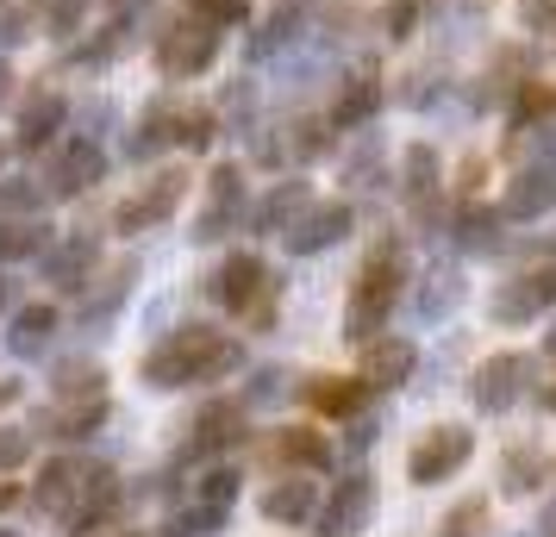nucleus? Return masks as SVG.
Returning <instances> with one entry per match:
<instances>
[{
	"mask_svg": "<svg viewBox=\"0 0 556 537\" xmlns=\"http://www.w3.org/2000/svg\"><path fill=\"white\" fill-rule=\"evenodd\" d=\"M31 507L45 519H63L76 537H94V525L119 507V475L88 457H51L38 487H31Z\"/></svg>",
	"mask_w": 556,
	"mask_h": 537,
	"instance_id": "obj_1",
	"label": "nucleus"
},
{
	"mask_svg": "<svg viewBox=\"0 0 556 537\" xmlns=\"http://www.w3.org/2000/svg\"><path fill=\"white\" fill-rule=\"evenodd\" d=\"M238 362H244V350H238L226 332H213V325H181V332H169L151 357H144V387H151V394H176V387H194V382H219Z\"/></svg>",
	"mask_w": 556,
	"mask_h": 537,
	"instance_id": "obj_2",
	"label": "nucleus"
},
{
	"mask_svg": "<svg viewBox=\"0 0 556 537\" xmlns=\"http://www.w3.org/2000/svg\"><path fill=\"white\" fill-rule=\"evenodd\" d=\"M401 294H406V251H401V238H381L376 251H369V263L356 269V294H351V307H344V337L351 344L381 337V325L401 307Z\"/></svg>",
	"mask_w": 556,
	"mask_h": 537,
	"instance_id": "obj_3",
	"label": "nucleus"
},
{
	"mask_svg": "<svg viewBox=\"0 0 556 537\" xmlns=\"http://www.w3.org/2000/svg\"><path fill=\"white\" fill-rule=\"evenodd\" d=\"M469 457H476V432H469V425H438V432H426L419 444H413L406 475H413L419 487H438V482H451Z\"/></svg>",
	"mask_w": 556,
	"mask_h": 537,
	"instance_id": "obj_4",
	"label": "nucleus"
},
{
	"mask_svg": "<svg viewBox=\"0 0 556 537\" xmlns=\"http://www.w3.org/2000/svg\"><path fill=\"white\" fill-rule=\"evenodd\" d=\"M219 56V26H206L201 13L194 20H176V26H163L156 38V63H163V76H201L206 63Z\"/></svg>",
	"mask_w": 556,
	"mask_h": 537,
	"instance_id": "obj_5",
	"label": "nucleus"
},
{
	"mask_svg": "<svg viewBox=\"0 0 556 537\" xmlns=\"http://www.w3.org/2000/svg\"><path fill=\"white\" fill-rule=\"evenodd\" d=\"M238 226H244V169L238 163H219L206 176V206H201V219H194V238L201 244H219Z\"/></svg>",
	"mask_w": 556,
	"mask_h": 537,
	"instance_id": "obj_6",
	"label": "nucleus"
},
{
	"mask_svg": "<svg viewBox=\"0 0 556 537\" xmlns=\"http://www.w3.org/2000/svg\"><path fill=\"white\" fill-rule=\"evenodd\" d=\"M213 294L226 301L231 312H244V319H269V269H263V256L256 251H238L226 256V269L213 276Z\"/></svg>",
	"mask_w": 556,
	"mask_h": 537,
	"instance_id": "obj_7",
	"label": "nucleus"
},
{
	"mask_svg": "<svg viewBox=\"0 0 556 537\" xmlns=\"http://www.w3.org/2000/svg\"><path fill=\"white\" fill-rule=\"evenodd\" d=\"M101 176H106V151L81 131V138H70V144L51 156V169H45V194H51V201H76V194H88Z\"/></svg>",
	"mask_w": 556,
	"mask_h": 537,
	"instance_id": "obj_8",
	"label": "nucleus"
},
{
	"mask_svg": "<svg viewBox=\"0 0 556 537\" xmlns=\"http://www.w3.org/2000/svg\"><path fill=\"white\" fill-rule=\"evenodd\" d=\"M526 382H531V357L526 350H501V357H488L476 369V382H469V400L481 412H506L526 400Z\"/></svg>",
	"mask_w": 556,
	"mask_h": 537,
	"instance_id": "obj_9",
	"label": "nucleus"
},
{
	"mask_svg": "<svg viewBox=\"0 0 556 537\" xmlns=\"http://www.w3.org/2000/svg\"><path fill=\"white\" fill-rule=\"evenodd\" d=\"M369 519H376V475H363V469H356V475H344V482H338V494L313 512L319 537H356Z\"/></svg>",
	"mask_w": 556,
	"mask_h": 537,
	"instance_id": "obj_10",
	"label": "nucleus"
},
{
	"mask_svg": "<svg viewBox=\"0 0 556 537\" xmlns=\"http://www.w3.org/2000/svg\"><path fill=\"white\" fill-rule=\"evenodd\" d=\"M181 194H188V176H181V169H163V176H156L144 194H138V201H126L119 213H113V231H119V238L156 231V226H163V219L181 206Z\"/></svg>",
	"mask_w": 556,
	"mask_h": 537,
	"instance_id": "obj_11",
	"label": "nucleus"
},
{
	"mask_svg": "<svg viewBox=\"0 0 556 537\" xmlns=\"http://www.w3.org/2000/svg\"><path fill=\"white\" fill-rule=\"evenodd\" d=\"M556 307V263H544V269H531V276H519V282H506L494 301H488V312L501 319V325H526V319H538V312Z\"/></svg>",
	"mask_w": 556,
	"mask_h": 537,
	"instance_id": "obj_12",
	"label": "nucleus"
},
{
	"mask_svg": "<svg viewBox=\"0 0 556 537\" xmlns=\"http://www.w3.org/2000/svg\"><path fill=\"white\" fill-rule=\"evenodd\" d=\"M313 20H319V7H313V0H276V7H269V20L251 31V63H269V56H281L288 44H301Z\"/></svg>",
	"mask_w": 556,
	"mask_h": 537,
	"instance_id": "obj_13",
	"label": "nucleus"
},
{
	"mask_svg": "<svg viewBox=\"0 0 556 537\" xmlns=\"http://www.w3.org/2000/svg\"><path fill=\"white\" fill-rule=\"evenodd\" d=\"M351 226H356V213L344 201H319V206H306L301 219L288 226V251L294 256H319V251H331Z\"/></svg>",
	"mask_w": 556,
	"mask_h": 537,
	"instance_id": "obj_14",
	"label": "nucleus"
},
{
	"mask_svg": "<svg viewBox=\"0 0 556 537\" xmlns=\"http://www.w3.org/2000/svg\"><path fill=\"white\" fill-rule=\"evenodd\" d=\"M244 432H251V412H244V400H213V407L194 419L188 457H219V450H231V444H244Z\"/></svg>",
	"mask_w": 556,
	"mask_h": 537,
	"instance_id": "obj_15",
	"label": "nucleus"
},
{
	"mask_svg": "<svg viewBox=\"0 0 556 537\" xmlns=\"http://www.w3.org/2000/svg\"><path fill=\"white\" fill-rule=\"evenodd\" d=\"M94 263H101V238H94V231H70V238L45 256V276H51V287H63V294H81V287L94 282Z\"/></svg>",
	"mask_w": 556,
	"mask_h": 537,
	"instance_id": "obj_16",
	"label": "nucleus"
},
{
	"mask_svg": "<svg viewBox=\"0 0 556 537\" xmlns=\"http://www.w3.org/2000/svg\"><path fill=\"white\" fill-rule=\"evenodd\" d=\"M356 350H363L356 369H363L369 387H406L413 369H419V350H413L406 337H369V344H356Z\"/></svg>",
	"mask_w": 556,
	"mask_h": 537,
	"instance_id": "obj_17",
	"label": "nucleus"
},
{
	"mask_svg": "<svg viewBox=\"0 0 556 537\" xmlns=\"http://www.w3.org/2000/svg\"><path fill=\"white\" fill-rule=\"evenodd\" d=\"M556 206V169L551 163H531L519 176L506 181V201H501V219H544Z\"/></svg>",
	"mask_w": 556,
	"mask_h": 537,
	"instance_id": "obj_18",
	"label": "nucleus"
},
{
	"mask_svg": "<svg viewBox=\"0 0 556 537\" xmlns=\"http://www.w3.org/2000/svg\"><path fill=\"white\" fill-rule=\"evenodd\" d=\"M106 394H88V400H56L45 419H38V432L56 437V444H81V437H94L106 425Z\"/></svg>",
	"mask_w": 556,
	"mask_h": 537,
	"instance_id": "obj_19",
	"label": "nucleus"
},
{
	"mask_svg": "<svg viewBox=\"0 0 556 537\" xmlns=\"http://www.w3.org/2000/svg\"><path fill=\"white\" fill-rule=\"evenodd\" d=\"M263 457L276 462V469H288V475H319L331 462V444L319 432H276L263 444Z\"/></svg>",
	"mask_w": 556,
	"mask_h": 537,
	"instance_id": "obj_20",
	"label": "nucleus"
},
{
	"mask_svg": "<svg viewBox=\"0 0 556 537\" xmlns=\"http://www.w3.org/2000/svg\"><path fill=\"white\" fill-rule=\"evenodd\" d=\"M131 276H138V256H119V263L106 269V282H101V287H88V294H81L76 319H81V325H88V332H94V325H106L113 312L126 307V294H131Z\"/></svg>",
	"mask_w": 556,
	"mask_h": 537,
	"instance_id": "obj_21",
	"label": "nucleus"
},
{
	"mask_svg": "<svg viewBox=\"0 0 556 537\" xmlns=\"http://www.w3.org/2000/svg\"><path fill=\"white\" fill-rule=\"evenodd\" d=\"M456 307H463V269L438 263L426 282L413 287V319H426V325H444Z\"/></svg>",
	"mask_w": 556,
	"mask_h": 537,
	"instance_id": "obj_22",
	"label": "nucleus"
},
{
	"mask_svg": "<svg viewBox=\"0 0 556 537\" xmlns=\"http://www.w3.org/2000/svg\"><path fill=\"white\" fill-rule=\"evenodd\" d=\"M501 226H506V219L494 213V206H456L451 226H444V231H451L456 251H469V256H494V251H501Z\"/></svg>",
	"mask_w": 556,
	"mask_h": 537,
	"instance_id": "obj_23",
	"label": "nucleus"
},
{
	"mask_svg": "<svg viewBox=\"0 0 556 537\" xmlns=\"http://www.w3.org/2000/svg\"><path fill=\"white\" fill-rule=\"evenodd\" d=\"M63 119H70L63 94H56V88H45V94H31V101L20 106V131H13V144H20V151H45Z\"/></svg>",
	"mask_w": 556,
	"mask_h": 537,
	"instance_id": "obj_24",
	"label": "nucleus"
},
{
	"mask_svg": "<svg viewBox=\"0 0 556 537\" xmlns=\"http://www.w3.org/2000/svg\"><path fill=\"white\" fill-rule=\"evenodd\" d=\"M301 213H306V181H276V188H269L251 213H244V226L263 238V231H288Z\"/></svg>",
	"mask_w": 556,
	"mask_h": 537,
	"instance_id": "obj_25",
	"label": "nucleus"
},
{
	"mask_svg": "<svg viewBox=\"0 0 556 537\" xmlns=\"http://www.w3.org/2000/svg\"><path fill=\"white\" fill-rule=\"evenodd\" d=\"M256 512L276 519V525H306V519L319 512V487L306 482V475H288V482H276L263 500H256Z\"/></svg>",
	"mask_w": 556,
	"mask_h": 537,
	"instance_id": "obj_26",
	"label": "nucleus"
},
{
	"mask_svg": "<svg viewBox=\"0 0 556 537\" xmlns=\"http://www.w3.org/2000/svg\"><path fill=\"white\" fill-rule=\"evenodd\" d=\"M363 400H369V382H356V375H313L306 382V407L326 419H356Z\"/></svg>",
	"mask_w": 556,
	"mask_h": 537,
	"instance_id": "obj_27",
	"label": "nucleus"
},
{
	"mask_svg": "<svg viewBox=\"0 0 556 537\" xmlns=\"http://www.w3.org/2000/svg\"><path fill=\"white\" fill-rule=\"evenodd\" d=\"M438 176H444L438 151H431V144H406V156H401V194L419 206V213H431V201H438Z\"/></svg>",
	"mask_w": 556,
	"mask_h": 537,
	"instance_id": "obj_28",
	"label": "nucleus"
},
{
	"mask_svg": "<svg viewBox=\"0 0 556 537\" xmlns=\"http://www.w3.org/2000/svg\"><path fill=\"white\" fill-rule=\"evenodd\" d=\"M51 332H56V307H20L13 319H7V350L13 357H45L51 350Z\"/></svg>",
	"mask_w": 556,
	"mask_h": 537,
	"instance_id": "obj_29",
	"label": "nucleus"
},
{
	"mask_svg": "<svg viewBox=\"0 0 556 537\" xmlns=\"http://www.w3.org/2000/svg\"><path fill=\"white\" fill-rule=\"evenodd\" d=\"M544 482H551V457H544V450L519 444V450L501 457V494L506 500H519V494H531V487H544Z\"/></svg>",
	"mask_w": 556,
	"mask_h": 537,
	"instance_id": "obj_30",
	"label": "nucleus"
},
{
	"mask_svg": "<svg viewBox=\"0 0 556 537\" xmlns=\"http://www.w3.org/2000/svg\"><path fill=\"white\" fill-rule=\"evenodd\" d=\"M381 106V81L363 69V76H351L344 88H338V106H331V126H369Z\"/></svg>",
	"mask_w": 556,
	"mask_h": 537,
	"instance_id": "obj_31",
	"label": "nucleus"
},
{
	"mask_svg": "<svg viewBox=\"0 0 556 537\" xmlns=\"http://www.w3.org/2000/svg\"><path fill=\"white\" fill-rule=\"evenodd\" d=\"M45 238H51V231H45L38 213H31V219H0V269H13L20 256H38Z\"/></svg>",
	"mask_w": 556,
	"mask_h": 537,
	"instance_id": "obj_32",
	"label": "nucleus"
},
{
	"mask_svg": "<svg viewBox=\"0 0 556 537\" xmlns=\"http://www.w3.org/2000/svg\"><path fill=\"white\" fill-rule=\"evenodd\" d=\"M226 512L231 507H206V500H194V507L169 512L156 537H213V532H226Z\"/></svg>",
	"mask_w": 556,
	"mask_h": 537,
	"instance_id": "obj_33",
	"label": "nucleus"
},
{
	"mask_svg": "<svg viewBox=\"0 0 556 537\" xmlns=\"http://www.w3.org/2000/svg\"><path fill=\"white\" fill-rule=\"evenodd\" d=\"M181 138V113L176 106H151L144 119H138V138H131V156H156L163 144H176Z\"/></svg>",
	"mask_w": 556,
	"mask_h": 537,
	"instance_id": "obj_34",
	"label": "nucleus"
},
{
	"mask_svg": "<svg viewBox=\"0 0 556 537\" xmlns=\"http://www.w3.org/2000/svg\"><path fill=\"white\" fill-rule=\"evenodd\" d=\"M101 382H106V369H94V362H56V375H51L56 400H88V394H101Z\"/></svg>",
	"mask_w": 556,
	"mask_h": 537,
	"instance_id": "obj_35",
	"label": "nucleus"
},
{
	"mask_svg": "<svg viewBox=\"0 0 556 537\" xmlns=\"http://www.w3.org/2000/svg\"><path fill=\"white\" fill-rule=\"evenodd\" d=\"M38 201H45V188H31L26 176H7V181H0V219H31V213H38Z\"/></svg>",
	"mask_w": 556,
	"mask_h": 537,
	"instance_id": "obj_36",
	"label": "nucleus"
},
{
	"mask_svg": "<svg viewBox=\"0 0 556 537\" xmlns=\"http://www.w3.org/2000/svg\"><path fill=\"white\" fill-rule=\"evenodd\" d=\"M481 532H488V500H456L438 525V537H481Z\"/></svg>",
	"mask_w": 556,
	"mask_h": 537,
	"instance_id": "obj_37",
	"label": "nucleus"
},
{
	"mask_svg": "<svg viewBox=\"0 0 556 537\" xmlns=\"http://www.w3.org/2000/svg\"><path fill=\"white\" fill-rule=\"evenodd\" d=\"M238 482H244V475H238L231 462H213V469L201 475V494H194V500H206V507H231V500H238Z\"/></svg>",
	"mask_w": 556,
	"mask_h": 537,
	"instance_id": "obj_38",
	"label": "nucleus"
},
{
	"mask_svg": "<svg viewBox=\"0 0 556 537\" xmlns=\"http://www.w3.org/2000/svg\"><path fill=\"white\" fill-rule=\"evenodd\" d=\"M551 113H556V88H526V94H519V106H513V138H519V131H531L538 119H551Z\"/></svg>",
	"mask_w": 556,
	"mask_h": 537,
	"instance_id": "obj_39",
	"label": "nucleus"
},
{
	"mask_svg": "<svg viewBox=\"0 0 556 537\" xmlns=\"http://www.w3.org/2000/svg\"><path fill=\"white\" fill-rule=\"evenodd\" d=\"M288 151L294 156H326L331 151V119H294V138H288Z\"/></svg>",
	"mask_w": 556,
	"mask_h": 537,
	"instance_id": "obj_40",
	"label": "nucleus"
},
{
	"mask_svg": "<svg viewBox=\"0 0 556 537\" xmlns=\"http://www.w3.org/2000/svg\"><path fill=\"white\" fill-rule=\"evenodd\" d=\"M26 457H31V432L26 425H0V475L26 469Z\"/></svg>",
	"mask_w": 556,
	"mask_h": 537,
	"instance_id": "obj_41",
	"label": "nucleus"
},
{
	"mask_svg": "<svg viewBox=\"0 0 556 537\" xmlns=\"http://www.w3.org/2000/svg\"><path fill=\"white\" fill-rule=\"evenodd\" d=\"M288 394H294V375H288V369H263V375L251 382V407H276V400H288Z\"/></svg>",
	"mask_w": 556,
	"mask_h": 537,
	"instance_id": "obj_42",
	"label": "nucleus"
},
{
	"mask_svg": "<svg viewBox=\"0 0 556 537\" xmlns=\"http://www.w3.org/2000/svg\"><path fill=\"white\" fill-rule=\"evenodd\" d=\"M119 44H126V20H113V26H101V38L76 44V63H101V56H119Z\"/></svg>",
	"mask_w": 556,
	"mask_h": 537,
	"instance_id": "obj_43",
	"label": "nucleus"
},
{
	"mask_svg": "<svg viewBox=\"0 0 556 537\" xmlns=\"http://www.w3.org/2000/svg\"><path fill=\"white\" fill-rule=\"evenodd\" d=\"M213 138H219V119H213V113H181V144L206 151Z\"/></svg>",
	"mask_w": 556,
	"mask_h": 537,
	"instance_id": "obj_44",
	"label": "nucleus"
},
{
	"mask_svg": "<svg viewBox=\"0 0 556 537\" xmlns=\"http://www.w3.org/2000/svg\"><path fill=\"white\" fill-rule=\"evenodd\" d=\"M194 13H201L206 26H238L244 20V0H194Z\"/></svg>",
	"mask_w": 556,
	"mask_h": 537,
	"instance_id": "obj_45",
	"label": "nucleus"
},
{
	"mask_svg": "<svg viewBox=\"0 0 556 537\" xmlns=\"http://www.w3.org/2000/svg\"><path fill=\"white\" fill-rule=\"evenodd\" d=\"M519 26L526 31H556V0H519Z\"/></svg>",
	"mask_w": 556,
	"mask_h": 537,
	"instance_id": "obj_46",
	"label": "nucleus"
},
{
	"mask_svg": "<svg viewBox=\"0 0 556 537\" xmlns=\"http://www.w3.org/2000/svg\"><path fill=\"white\" fill-rule=\"evenodd\" d=\"M413 26H419V7H413V0H394V7H388V38H406Z\"/></svg>",
	"mask_w": 556,
	"mask_h": 537,
	"instance_id": "obj_47",
	"label": "nucleus"
},
{
	"mask_svg": "<svg viewBox=\"0 0 556 537\" xmlns=\"http://www.w3.org/2000/svg\"><path fill=\"white\" fill-rule=\"evenodd\" d=\"M351 181L356 188H376V138H363V156H351Z\"/></svg>",
	"mask_w": 556,
	"mask_h": 537,
	"instance_id": "obj_48",
	"label": "nucleus"
},
{
	"mask_svg": "<svg viewBox=\"0 0 556 537\" xmlns=\"http://www.w3.org/2000/svg\"><path fill=\"white\" fill-rule=\"evenodd\" d=\"M376 432H381V419H376V412H363V419L351 425V450H369V444H376Z\"/></svg>",
	"mask_w": 556,
	"mask_h": 537,
	"instance_id": "obj_49",
	"label": "nucleus"
},
{
	"mask_svg": "<svg viewBox=\"0 0 556 537\" xmlns=\"http://www.w3.org/2000/svg\"><path fill=\"white\" fill-rule=\"evenodd\" d=\"M538 156H544V163L556 169V113L544 119V126H538Z\"/></svg>",
	"mask_w": 556,
	"mask_h": 537,
	"instance_id": "obj_50",
	"label": "nucleus"
},
{
	"mask_svg": "<svg viewBox=\"0 0 556 537\" xmlns=\"http://www.w3.org/2000/svg\"><path fill=\"white\" fill-rule=\"evenodd\" d=\"M538 407H544V412H556V362H551V382L538 387Z\"/></svg>",
	"mask_w": 556,
	"mask_h": 537,
	"instance_id": "obj_51",
	"label": "nucleus"
},
{
	"mask_svg": "<svg viewBox=\"0 0 556 537\" xmlns=\"http://www.w3.org/2000/svg\"><path fill=\"white\" fill-rule=\"evenodd\" d=\"M13 301H20V282H13V276H0V312L13 307Z\"/></svg>",
	"mask_w": 556,
	"mask_h": 537,
	"instance_id": "obj_52",
	"label": "nucleus"
},
{
	"mask_svg": "<svg viewBox=\"0 0 556 537\" xmlns=\"http://www.w3.org/2000/svg\"><path fill=\"white\" fill-rule=\"evenodd\" d=\"M538 532H544V537H556V500L544 507V519H538Z\"/></svg>",
	"mask_w": 556,
	"mask_h": 537,
	"instance_id": "obj_53",
	"label": "nucleus"
},
{
	"mask_svg": "<svg viewBox=\"0 0 556 537\" xmlns=\"http://www.w3.org/2000/svg\"><path fill=\"white\" fill-rule=\"evenodd\" d=\"M13 500H20V494H13V482H0V519L13 512Z\"/></svg>",
	"mask_w": 556,
	"mask_h": 537,
	"instance_id": "obj_54",
	"label": "nucleus"
},
{
	"mask_svg": "<svg viewBox=\"0 0 556 537\" xmlns=\"http://www.w3.org/2000/svg\"><path fill=\"white\" fill-rule=\"evenodd\" d=\"M7 88H13V69H7V56H0V101H7Z\"/></svg>",
	"mask_w": 556,
	"mask_h": 537,
	"instance_id": "obj_55",
	"label": "nucleus"
},
{
	"mask_svg": "<svg viewBox=\"0 0 556 537\" xmlns=\"http://www.w3.org/2000/svg\"><path fill=\"white\" fill-rule=\"evenodd\" d=\"M544 357L556 362V325H551V332H544Z\"/></svg>",
	"mask_w": 556,
	"mask_h": 537,
	"instance_id": "obj_56",
	"label": "nucleus"
},
{
	"mask_svg": "<svg viewBox=\"0 0 556 537\" xmlns=\"http://www.w3.org/2000/svg\"><path fill=\"white\" fill-rule=\"evenodd\" d=\"M0 537H20V532H7V525H0Z\"/></svg>",
	"mask_w": 556,
	"mask_h": 537,
	"instance_id": "obj_57",
	"label": "nucleus"
},
{
	"mask_svg": "<svg viewBox=\"0 0 556 537\" xmlns=\"http://www.w3.org/2000/svg\"><path fill=\"white\" fill-rule=\"evenodd\" d=\"M0 163H7V144H0Z\"/></svg>",
	"mask_w": 556,
	"mask_h": 537,
	"instance_id": "obj_58",
	"label": "nucleus"
},
{
	"mask_svg": "<svg viewBox=\"0 0 556 537\" xmlns=\"http://www.w3.org/2000/svg\"><path fill=\"white\" fill-rule=\"evenodd\" d=\"M126 537H138V532H126Z\"/></svg>",
	"mask_w": 556,
	"mask_h": 537,
	"instance_id": "obj_59",
	"label": "nucleus"
},
{
	"mask_svg": "<svg viewBox=\"0 0 556 537\" xmlns=\"http://www.w3.org/2000/svg\"><path fill=\"white\" fill-rule=\"evenodd\" d=\"M0 7H7V0H0Z\"/></svg>",
	"mask_w": 556,
	"mask_h": 537,
	"instance_id": "obj_60",
	"label": "nucleus"
}]
</instances>
